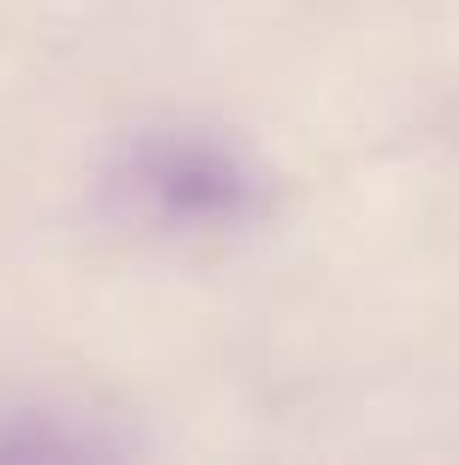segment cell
<instances>
[{
	"label": "cell",
	"instance_id": "1",
	"mask_svg": "<svg viewBox=\"0 0 459 465\" xmlns=\"http://www.w3.org/2000/svg\"><path fill=\"white\" fill-rule=\"evenodd\" d=\"M112 194L160 230H241L265 213V183L230 142L148 130L112 165Z\"/></svg>",
	"mask_w": 459,
	"mask_h": 465
}]
</instances>
